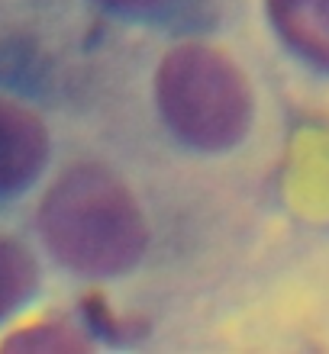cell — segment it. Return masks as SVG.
<instances>
[{
  "label": "cell",
  "mask_w": 329,
  "mask_h": 354,
  "mask_svg": "<svg viewBox=\"0 0 329 354\" xmlns=\"http://www.w3.org/2000/svg\"><path fill=\"white\" fill-rule=\"evenodd\" d=\"M39 229L58 261L91 277L130 270L149 242L136 196L100 165H78L48 187Z\"/></svg>",
  "instance_id": "6da1fadb"
},
{
  "label": "cell",
  "mask_w": 329,
  "mask_h": 354,
  "mask_svg": "<svg viewBox=\"0 0 329 354\" xmlns=\"http://www.w3.org/2000/svg\"><path fill=\"white\" fill-rule=\"evenodd\" d=\"M155 97L171 132L204 151L233 149L252 122V91L242 71L204 42H184L165 55Z\"/></svg>",
  "instance_id": "7a4b0ae2"
},
{
  "label": "cell",
  "mask_w": 329,
  "mask_h": 354,
  "mask_svg": "<svg viewBox=\"0 0 329 354\" xmlns=\"http://www.w3.org/2000/svg\"><path fill=\"white\" fill-rule=\"evenodd\" d=\"M48 158V132L36 113L0 100V194L26 187Z\"/></svg>",
  "instance_id": "3957f363"
},
{
  "label": "cell",
  "mask_w": 329,
  "mask_h": 354,
  "mask_svg": "<svg viewBox=\"0 0 329 354\" xmlns=\"http://www.w3.org/2000/svg\"><path fill=\"white\" fill-rule=\"evenodd\" d=\"M268 17L297 55L329 71V0H268Z\"/></svg>",
  "instance_id": "277c9868"
},
{
  "label": "cell",
  "mask_w": 329,
  "mask_h": 354,
  "mask_svg": "<svg viewBox=\"0 0 329 354\" xmlns=\"http://www.w3.org/2000/svg\"><path fill=\"white\" fill-rule=\"evenodd\" d=\"M36 287V264L29 252L17 242L0 239V319L17 309Z\"/></svg>",
  "instance_id": "5b68a950"
},
{
  "label": "cell",
  "mask_w": 329,
  "mask_h": 354,
  "mask_svg": "<svg viewBox=\"0 0 329 354\" xmlns=\"http://www.w3.org/2000/svg\"><path fill=\"white\" fill-rule=\"evenodd\" d=\"M7 348H17V351H85L87 338H81L75 328L62 326V322H46V326H33L13 335Z\"/></svg>",
  "instance_id": "8992f818"
},
{
  "label": "cell",
  "mask_w": 329,
  "mask_h": 354,
  "mask_svg": "<svg viewBox=\"0 0 329 354\" xmlns=\"http://www.w3.org/2000/svg\"><path fill=\"white\" fill-rule=\"evenodd\" d=\"M104 3H110V7H120V10H139V7H149V3H155V0H104Z\"/></svg>",
  "instance_id": "52a82bcc"
}]
</instances>
